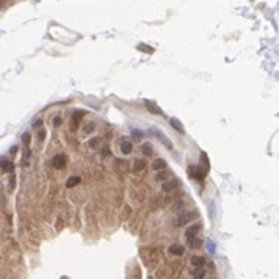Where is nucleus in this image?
<instances>
[{
	"mask_svg": "<svg viewBox=\"0 0 279 279\" xmlns=\"http://www.w3.org/2000/svg\"><path fill=\"white\" fill-rule=\"evenodd\" d=\"M195 218H196L195 212H180L177 220H176V226H185V224H188L190 221H193Z\"/></svg>",
	"mask_w": 279,
	"mask_h": 279,
	"instance_id": "f257e3e1",
	"label": "nucleus"
},
{
	"mask_svg": "<svg viewBox=\"0 0 279 279\" xmlns=\"http://www.w3.org/2000/svg\"><path fill=\"white\" fill-rule=\"evenodd\" d=\"M152 133H155V135H157V138L162 141V144L166 146L168 149H173V148H174V146H173V143H171V140L166 137V135H165L162 130H158V129H152Z\"/></svg>",
	"mask_w": 279,
	"mask_h": 279,
	"instance_id": "f03ea898",
	"label": "nucleus"
},
{
	"mask_svg": "<svg viewBox=\"0 0 279 279\" xmlns=\"http://www.w3.org/2000/svg\"><path fill=\"white\" fill-rule=\"evenodd\" d=\"M66 162H68V158H66V155H63V154H58V155H55L52 158V165H53V168H57V169H63L66 166Z\"/></svg>",
	"mask_w": 279,
	"mask_h": 279,
	"instance_id": "7ed1b4c3",
	"label": "nucleus"
},
{
	"mask_svg": "<svg viewBox=\"0 0 279 279\" xmlns=\"http://www.w3.org/2000/svg\"><path fill=\"white\" fill-rule=\"evenodd\" d=\"M168 251H169V254H173V256H182L185 253V248L182 246V245H177V243H174V245H171L168 248Z\"/></svg>",
	"mask_w": 279,
	"mask_h": 279,
	"instance_id": "20e7f679",
	"label": "nucleus"
},
{
	"mask_svg": "<svg viewBox=\"0 0 279 279\" xmlns=\"http://www.w3.org/2000/svg\"><path fill=\"white\" fill-rule=\"evenodd\" d=\"M187 245L190 248H193V249H198V248L202 245V242L198 238V235H193V237H187Z\"/></svg>",
	"mask_w": 279,
	"mask_h": 279,
	"instance_id": "39448f33",
	"label": "nucleus"
},
{
	"mask_svg": "<svg viewBox=\"0 0 279 279\" xmlns=\"http://www.w3.org/2000/svg\"><path fill=\"white\" fill-rule=\"evenodd\" d=\"M144 105L148 110H151V113H154V115H163V111H162V108L160 107H157L154 102H151V100H146L144 102Z\"/></svg>",
	"mask_w": 279,
	"mask_h": 279,
	"instance_id": "423d86ee",
	"label": "nucleus"
},
{
	"mask_svg": "<svg viewBox=\"0 0 279 279\" xmlns=\"http://www.w3.org/2000/svg\"><path fill=\"white\" fill-rule=\"evenodd\" d=\"M190 174L195 179H204L205 177V171H202L201 168H196V166H190Z\"/></svg>",
	"mask_w": 279,
	"mask_h": 279,
	"instance_id": "0eeeda50",
	"label": "nucleus"
},
{
	"mask_svg": "<svg viewBox=\"0 0 279 279\" xmlns=\"http://www.w3.org/2000/svg\"><path fill=\"white\" fill-rule=\"evenodd\" d=\"M0 168H2L3 171H6V173H11L13 168H14V165L11 163L10 160H6V158H0Z\"/></svg>",
	"mask_w": 279,
	"mask_h": 279,
	"instance_id": "6e6552de",
	"label": "nucleus"
},
{
	"mask_svg": "<svg viewBox=\"0 0 279 279\" xmlns=\"http://www.w3.org/2000/svg\"><path fill=\"white\" fill-rule=\"evenodd\" d=\"M199 224H191L190 227L185 229V237H193V235H198V232H199Z\"/></svg>",
	"mask_w": 279,
	"mask_h": 279,
	"instance_id": "1a4fd4ad",
	"label": "nucleus"
},
{
	"mask_svg": "<svg viewBox=\"0 0 279 279\" xmlns=\"http://www.w3.org/2000/svg\"><path fill=\"white\" fill-rule=\"evenodd\" d=\"M169 124H171V127H174V129L179 132V133H184V132H185L184 126H182V122H180L177 118H171V119H169Z\"/></svg>",
	"mask_w": 279,
	"mask_h": 279,
	"instance_id": "9d476101",
	"label": "nucleus"
},
{
	"mask_svg": "<svg viewBox=\"0 0 279 279\" xmlns=\"http://www.w3.org/2000/svg\"><path fill=\"white\" fill-rule=\"evenodd\" d=\"M152 168L155 169V171H160V169H166V162L163 160V158H157V160H154Z\"/></svg>",
	"mask_w": 279,
	"mask_h": 279,
	"instance_id": "9b49d317",
	"label": "nucleus"
},
{
	"mask_svg": "<svg viewBox=\"0 0 279 279\" xmlns=\"http://www.w3.org/2000/svg\"><path fill=\"white\" fill-rule=\"evenodd\" d=\"M121 152L126 154V155L132 152V143H130V141H127V140H122V141H121Z\"/></svg>",
	"mask_w": 279,
	"mask_h": 279,
	"instance_id": "f8f14e48",
	"label": "nucleus"
},
{
	"mask_svg": "<svg viewBox=\"0 0 279 279\" xmlns=\"http://www.w3.org/2000/svg\"><path fill=\"white\" fill-rule=\"evenodd\" d=\"M191 265L193 267H202L204 263H205V259L204 257H201V256H195V257H191Z\"/></svg>",
	"mask_w": 279,
	"mask_h": 279,
	"instance_id": "ddd939ff",
	"label": "nucleus"
},
{
	"mask_svg": "<svg viewBox=\"0 0 279 279\" xmlns=\"http://www.w3.org/2000/svg\"><path fill=\"white\" fill-rule=\"evenodd\" d=\"M80 184V177L79 176H74V177H69L68 182H66V187L68 188H72V187H75V185H79Z\"/></svg>",
	"mask_w": 279,
	"mask_h": 279,
	"instance_id": "4468645a",
	"label": "nucleus"
},
{
	"mask_svg": "<svg viewBox=\"0 0 279 279\" xmlns=\"http://www.w3.org/2000/svg\"><path fill=\"white\" fill-rule=\"evenodd\" d=\"M180 182L179 180H173V182H166L163 184V191H171V190L176 188V185H179Z\"/></svg>",
	"mask_w": 279,
	"mask_h": 279,
	"instance_id": "2eb2a0df",
	"label": "nucleus"
},
{
	"mask_svg": "<svg viewBox=\"0 0 279 279\" xmlns=\"http://www.w3.org/2000/svg\"><path fill=\"white\" fill-rule=\"evenodd\" d=\"M141 151L144 155H151V154H152V144H151V143H144V144L141 146Z\"/></svg>",
	"mask_w": 279,
	"mask_h": 279,
	"instance_id": "dca6fc26",
	"label": "nucleus"
},
{
	"mask_svg": "<svg viewBox=\"0 0 279 279\" xmlns=\"http://www.w3.org/2000/svg\"><path fill=\"white\" fill-rule=\"evenodd\" d=\"M138 50H141V52H144V53H154V49L151 47V46H146V44H138Z\"/></svg>",
	"mask_w": 279,
	"mask_h": 279,
	"instance_id": "f3484780",
	"label": "nucleus"
},
{
	"mask_svg": "<svg viewBox=\"0 0 279 279\" xmlns=\"http://www.w3.org/2000/svg\"><path fill=\"white\" fill-rule=\"evenodd\" d=\"M146 166V163L143 160H135V163H133V169L135 171H141L143 168Z\"/></svg>",
	"mask_w": 279,
	"mask_h": 279,
	"instance_id": "a211bd4d",
	"label": "nucleus"
},
{
	"mask_svg": "<svg viewBox=\"0 0 279 279\" xmlns=\"http://www.w3.org/2000/svg\"><path fill=\"white\" fill-rule=\"evenodd\" d=\"M195 278H199V279H202L205 276V271L202 270V267H196V270H195V274H193Z\"/></svg>",
	"mask_w": 279,
	"mask_h": 279,
	"instance_id": "6ab92c4d",
	"label": "nucleus"
},
{
	"mask_svg": "<svg viewBox=\"0 0 279 279\" xmlns=\"http://www.w3.org/2000/svg\"><path fill=\"white\" fill-rule=\"evenodd\" d=\"M166 177H169V173L165 171V169H160V173L157 174V180H165Z\"/></svg>",
	"mask_w": 279,
	"mask_h": 279,
	"instance_id": "aec40b11",
	"label": "nucleus"
},
{
	"mask_svg": "<svg viewBox=\"0 0 279 279\" xmlns=\"http://www.w3.org/2000/svg\"><path fill=\"white\" fill-rule=\"evenodd\" d=\"M83 115H85V111H77V113H74V116H72V119H71V122H74V124H75L80 118H82Z\"/></svg>",
	"mask_w": 279,
	"mask_h": 279,
	"instance_id": "412c9836",
	"label": "nucleus"
},
{
	"mask_svg": "<svg viewBox=\"0 0 279 279\" xmlns=\"http://www.w3.org/2000/svg\"><path fill=\"white\" fill-rule=\"evenodd\" d=\"M99 143H100V138L96 137V138H93V140H90V141H88V146H90V148H96Z\"/></svg>",
	"mask_w": 279,
	"mask_h": 279,
	"instance_id": "4be33fe9",
	"label": "nucleus"
},
{
	"mask_svg": "<svg viewBox=\"0 0 279 279\" xmlns=\"http://www.w3.org/2000/svg\"><path fill=\"white\" fill-rule=\"evenodd\" d=\"M201 160H202V163H204V166H205V169H209V166H210V163H209V160H207V155L202 152L201 154Z\"/></svg>",
	"mask_w": 279,
	"mask_h": 279,
	"instance_id": "5701e85b",
	"label": "nucleus"
},
{
	"mask_svg": "<svg viewBox=\"0 0 279 279\" xmlns=\"http://www.w3.org/2000/svg\"><path fill=\"white\" fill-rule=\"evenodd\" d=\"M30 140H32V138H30V135H28V133H24V135H22V143H24L25 146H28V144H30Z\"/></svg>",
	"mask_w": 279,
	"mask_h": 279,
	"instance_id": "b1692460",
	"label": "nucleus"
},
{
	"mask_svg": "<svg viewBox=\"0 0 279 279\" xmlns=\"http://www.w3.org/2000/svg\"><path fill=\"white\" fill-rule=\"evenodd\" d=\"M207 248H209V251H210L212 254L215 253V245H213V242H210V240H209V242H207Z\"/></svg>",
	"mask_w": 279,
	"mask_h": 279,
	"instance_id": "393cba45",
	"label": "nucleus"
},
{
	"mask_svg": "<svg viewBox=\"0 0 279 279\" xmlns=\"http://www.w3.org/2000/svg\"><path fill=\"white\" fill-rule=\"evenodd\" d=\"M61 122H63V121H61V118H60V116H57V118H53V126H61Z\"/></svg>",
	"mask_w": 279,
	"mask_h": 279,
	"instance_id": "a878e982",
	"label": "nucleus"
},
{
	"mask_svg": "<svg viewBox=\"0 0 279 279\" xmlns=\"http://www.w3.org/2000/svg\"><path fill=\"white\" fill-rule=\"evenodd\" d=\"M132 135H133V137H137V138H141L144 133H143V132H140V130H133V132H132Z\"/></svg>",
	"mask_w": 279,
	"mask_h": 279,
	"instance_id": "bb28decb",
	"label": "nucleus"
},
{
	"mask_svg": "<svg viewBox=\"0 0 279 279\" xmlns=\"http://www.w3.org/2000/svg\"><path fill=\"white\" fill-rule=\"evenodd\" d=\"M93 129H94V124L90 122V126H88V127H85V132H86V133H90V132H91Z\"/></svg>",
	"mask_w": 279,
	"mask_h": 279,
	"instance_id": "cd10ccee",
	"label": "nucleus"
},
{
	"mask_svg": "<svg viewBox=\"0 0 279 279\" xmlns=\"http://www.w3.org/2000/svg\"><path fill=\"white\" fill-rule=\"evenodd\" d=\"M38 138H39V140H44V138H46V132H44V130H39V133H38Z\"/></svg>",
	"mask_w": 279,
	"mask_h": 279,
	"instance_id": "c85d7f7f",
	"label": "nucleus"
},
{
	"mask_svg": "<svg viewBox=\"0 0 279 279\" xmlns=\"http://www.w3.org/2000/svg\"><path fill=\"white\" fill-rule=\"evenodd\" d=\"M41 126H42V121H41V119H38L36 122H33V127H36V129H38V127H41Z\"/></svg>",
	"mask_w": 279,
	"mask_h": 279,
	"instance_id": "c756f323",
	"label": "nucleus"
},
{
	"mask_svg": "<svg viewBox=\"0 0 279 279\" xmlns=\"http://www.w3.org/2000/svg\"><path fill=\"white\" fill-rule=\"evenodd\" d=\"M61 224H63V223H61L60 220H58V221H57V229H61Z\"/></svg>",
	"mask_w": 279,
	"mask_h": 279,
	"instance_id": "7c9ffc66",
	"label": "nucleus"
},
{
	"mask_svg": "<svg viewBox=\"0 0 279 279\" xmlns=\"http://www.w3.org/2000/svg\"><path fill=\"white\" fill-rule=\"evenodd\" d=\"M16 151H17V148H16V146H13V148H11V154H14Z\"/></svg>",
	"mask_w": 279,
	"mask_h": 279,
	"instance_id": "2f4dec72",
	"label": "nucleus"
}]
</instances>
